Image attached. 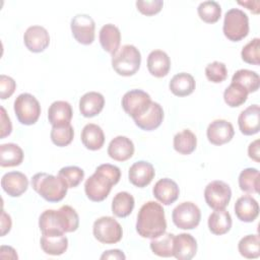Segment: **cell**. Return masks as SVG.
Here are the masks:
<instances>
[{"instance_id": "17", "label": "cell", "mask_w": 260, "mask_h": 260, "mask_svg": "<svg viewBox=\"0 0 260 260\" xmlns=\"http://www.w3.org/2000/svg\"><path fill=\"white\" fill-rule=\"evenodd\" d=\"M260 109L258 105H251L241 112L238 118L240 131L244 135H254L259 132Z\"/></svg>"}, {"instance_id": "37", "label": "cell", "mask_w": 260, "mask_h": 260, "mask_svg": "<svg viewBox=\"0 0 260 260\" xmlns=\"http://www.w3.org/2000/svg\"><path fill=\"white\" fill-rule=\"evenodd\" d=\"M240 254L247 259H256L260 256V238L259 235H247L243 237L239 244Z\"/></svg>"}, {"instance_id": "47", "label": "cell", "mask_w": 260, "mask_h": 260, "mask_svg": "<svg viewBox=\"0 0 260 260\" xmlns=\"http://www.w3.org/2000/svg\"><path fill=\"white\" fill-rule=\"evenodd\" d=\"M12 131V124L10 118L8 117L5 109L1 107V138H5L10 135Z\"/></svg>"}, {"instance_id": "33", "label": "cell", "mask_w": 260, "mask_h": 260, "mask_svg": "<svg viewBox=\"0 0 260 260\" xmlns=\"http://www.w3.org/2000/svg\"><path fill=\"white\" fill-rule=\"evenodd\" d=\"M135 205L134 197L126 192L122 191L115 195L112 201V212L117 217H126L130 215Z\"/></svg>"}, {"instance_id": "14", "label": "cell", "mask_w": 260, "mask_h": 260, "mask_svg": "<svg viewBox=\"0 0 260 260\" xmlns=\"http://www.w3.org/2000/svg\"><path fill=\"white\" fill-rule=\"evenodd\" d=\"M155 175L153 166L145 160H139L134 162L128 173L129 181L132 185L138 188H144L151 183Z\"/></svg>"}, {"instance_id": "5", "label": "cell", "mask_w": 260, "mask_h": 260, "mask_svg": "<svg viewBox=\"0 0 260 260\" xmlns=\"http://www.w3.org/2000/svg\"><path fill=\"white\" fill-rule=\"evenodd\" d=\"M223 35L232 42H239L249 34V17L239 8H232L224 14Z\"/></svg>"}, {"instance_id": "18", "label": "cell", "mask_w": 260, "mask_h": 260, "mask_svg": "<svg viewBox=\"0 0 260 260\" xmlns=\"http://www.w3.org/2000/svg\"><path fill=\"white\" fill-rule=\"evenodd\" d=\"M134 149V144L130 138L119 135L109 143L108 154L114 160L125 161L132 157Z\"/></svg>"}, {"instance_id": "32", "label": "cell", "mask_w": 260, "mask_h": 260, "mask_svg": "<svg viewBox=\"0 0 260 260\" xmlns=\"http://www.w3.org/2000/svg\"><path fill=\"white\" fill-rule=\"evenodd\" d=\"M174 149L184 155L192 153L196 149L197 138L196 135L189 129H184L183 131L177 133L174 136L173 141Z\"/></svg>"}, {"instance_id": "45", "label": "cell", "mask_w": 260, "mask_h": 260, "mask_svg": "<svg viewBox=\"0 0 260 260\" xmlns=\"http://www.w3.org/2000/svg\"><path fill=\"white\" fill-rule=\"evenodd\" d=\"M164 6L161 0H151V1H136L137 9L146 16H151L158 13Z\"/></svg>"}, {"instance_id": "44", "label": "cell", "mask_w": 260, "mask_h": 260, "mask_svg": "<svg viewBox=\"0 0 260 260\" xmlns=\"http://www.w3.org/2000/svg\"><path fill=\"white\" fill-rule=\"evenodd\" d=\"M205 75L207 79L213 83H220L228 77V69L224 63L213 61L205 67Z\"/></svg>"}, {"instance_id": "22", "label": "cell", "mask_w": 260, "mask_h": 260, "mask_svg": "<svg viewBox=\"0 0 260 260\" xmlns=\"http://www.w3.org/2000/svg\"><path fill=\"white\" fill-rule=\"evenodd\" d=\"M235 213L241 221L252 222L259 214L258 202L250 195H243L235 203Z\"/></svg>"}, {"instance_id": "19", "label": "cell", "mask_w": 260, "mask_h": 260, "mask_svg": "<svg viewBox=\"0 0 260 260\" xmlns=\"http://www.w3.org/2000/svg\"><path fill=\"white\" fill-rule=\"evenodd\" d=\"M197 252V242L195 238L187 233L175 236L174 257L179 260H190Z\"/></svg>"}, {"instance_id": "26", "label": "cell", "mask_w": 260, "mask_h": 260, "mask_svg": "<svg viewBox=\"0 0 260 260\" xmlns=\"http://www.w3.org/2000/svg\"><path fill=\"white\" fill-rule=\"evenodd\" d=\"M99 39H100L102 48L106 52L113 55L117 52V50L120 47V43H121L120 29L112 23H107L102 26L100 30Z\"/></svg>"}, {"instance_id": "3", "label": "cell", "mask_w": 260, "mask_h": 260, "mask_svg": "<svg viewBox=\"0 0 260 260\" xmlns=\"http://www.w3.org/2000/svg\"><path fill=\"white\" fill-rule=\"evenodd\" d=\"M32 189L48 202H59L67 194L68 186L59 177L47 173H38L31 179Z\"/></svg>"}, {"instance_id": "21", "label": "cell", "mask_w": 260, "mask_h": 260, "mask_svg": "<svg viewBox=\"0 0 260 260\" xmlns=\"http://www.w3.org/2000/svg\"><path fill=\"white\" fill-rule=\"evenodd\" d=\"M73 111L68 102L56 101L48 110V120L52 126H65L70 124Z\"/></svg>"}, {"instance_id": "27", "label": "cell", "mask_w": 260, "mask_h": 260, "mask_svg": "<svg viewBox=\"0 0 260 260\" xmlns=\"http://www.w3.org/2000/svg\"><path fill=\"white\" fill-rule=\"evenodd\" d=\"M80 137L82 144L89 150H99L105 143L103 129L93 123H88L83 127Z\"/></svg>"}, {"instance_id": "29", "label": "cell", "mask_w": 260, "mask_h": 260, "mask_svg": "<svg viewBox=\"0 0 260 260\" xmlns=\"http://www.w3.org/2000/svg\"><path fill=\"white\" fill-rule=\"evenodd\" d=\"M208 229L216 236H221L230 232L232 228V217L229 211L225 209L214 210L208 216Z\"/></svg>"}, {"instance_id": "46", "label": "cell", "mask_w": 260, "mask_h": 260, "mask_svg": "<svg viewBox=\"0 0 260 260\" xmlns=\"http://www.w3.org/2000/svg\"><path fill=\"white\" fill-rule=\"evenodd\" d=\"M16 88V82L10 76L1 74L0 76V96L2 100L10 98Z\"/></svg>"}, {"instance_id": "13", "label": "cell", "mask_w": 260, "mask_h": 260, "mask_svg": "<svg viewBox=\"0 0 260 260\" xmlns=\"http://www.w3.org/2000/svg\"><path fill=\"white\" fill-rule=\"evenodd\" d=\"M23 42L28 51L32 53H41L50 45V36L44 26L31 25L25 30Z\"/></svg>"}, {"instance_id": "7", "label": "cell", "mask_w": 260, "mask_h": 260, "mask_svg": "<svg viewBox=\"0 0 260 260\" xmlns=\"http://www.w3.org/2000/svg\"><path fill=\"white\" fill-rule=\"evenodd\" d=\"M92 234L102 244H116L123 237L121 224L112 216H102L93 222Z\"/></svg>"}, {"instance_id": "30", "label": "cell", "mask_w": 260, "mask_h": 260, "mask_svg": "<svg viewBox=\"0 0 260 260\" xmlns=\"http://www.w3.org/2000/svg\"><path fill=\"white\" fill-rule=\"evenodd\" d=\"M58 223L63 233L75 232L79 226V216L75 209L69 205H63L56 210Z\"/></svg>"}, {"instance_id": "39", "label": "cell", "mask_w": 260, "mask_h": 260, "mask_svg": "<svg viewBox=\"0 0 260 260\" xmlns=\"http://www.w3.org/2000/svg\"><path fill=\"white\" fill-rule=\"evenodd\" d=\"M198 15L206 23H215L221 16V7L216 1H203L198 5Z\"/></svg>"}, {"instance_id": "25", "label": "cell", "mask_w": 260, "mask_h": 260, "mask_svg": "<svg viewBox=\"0 0 260 260\" xmlns=\"http://www.w3.org/2000/svg\"><path fill=\"white\" fill-rule=\"evenodd\" d=\"M42 250L53 256H59L66 252L68 248V239L64 234L43 235L40 240Z\"/></svg>"}, {"instance_id": "50", "label": "cell", "mask_w": 260, "mask_h": 260, "mask_svg": "<svg viewBox=\"0 0 260 260\" xmlns=\"http://www.w3.org/2000/svg\"><path fill=\"white\" fill-rule=\"evenodd\" d=\"M125 258H126V256L119 249H113V250L105 251L102 254V256H101V259H119V260H124Z\"/></svg>"}, {"instance_id": "36", "label": "cell", "mask_w": 260, "mask_h": 260, "mask_svg": "<svg viewBox=\"0 0 260 260\" xmlns=\"http://www.w3.org/2000/svg\"><path fill=\"white\" fill-rule=\"evenodd\" d=\"M259 171L255 168L244 169L239 176V187L246 193L259 192Z\"/></svg>"}, {"instance_id": "43", "label": "cell", "mask_w": 260, "mask_h": 260, "mask_svg": "<svg viewBox=\"0 0 260 260\" xmlns=\"http://www.w3.org/2000/svg\"><path fill=\"white\" fill-rule=\"evenodd\" d=\"M241 57L244 62L252 65L260 64V39L254 38L248 44H246L242 51Z\"/></svg>"}, {"instance_id": "31", "label": "cell", "mask_w": 260, "mask_h": 260, "mask_svg": "<svg viewBox=\"0 0 260 260\" xmlns=\"http://www.w3.org/2000/svg\"><path fill=\"white\" fill-rule=\"evenodd\" d=\"M23 160V151L15 143L0 145V166L3 168L19 166Z\"/></svg>"}, {"instance_id": "51", "label": "cell", "mask_w": 260, "mask_h": 260, "mask_svg": "<svg viewBox=\"0 0 260 260\" xmlns=\"http://www.w3.org/2000/svg\"><path fill=\"white\" fill-rule=\"evenodd\" d=\"M0 257L2 259H17L18 256L16 251L10 246H1L0 249Z\"/></svg>"}, {"instance_id": "41", "label": "cell", "mask_w": 260, "mask_h": 260, "mask_svg": "<svg viewBox=\"0 0 260 260\" xmlns=\"http://www.w3.org/2000/svg\"><path fill=\"white\" fill-rule=\"evenodd\" d=\"M52 142L60 147H64L69 145L74 137V129L71 124L65 126H53L51 133Z\"/></svg>"}, {"instance_id": "42", "label": "cell", "mask_w": 260, "mask_h": 260, "mask_svg": "<svg viewBox=\"0 0 260 260\" xmlns=\"http://www.w3.org/2000/svg\"><path fill=\"white\" fill-rule=\"evenodd\" d=\"M58 176L66 183L68 188L77 187L84 178V171L76 166H68L62 168Z\"/></svg>"}, {"instance_id": "52", "label": "cell", "mask_w": 260, "mask_h": 260, "mask_svg": "<svg viewBox=\"0 0 260 260\" xmlns=\"http://www.w3.org/2000/svg\"><path fill=\"white\" fill-rule=\"evenodd\" d=\"M240 5H243V6H246L249 10H251V11H253L254 13H258L259 12V8H256V7H254V5L255 6H257V5H259V1H246V2H238Z\"/></svg>"}, {"instance_id": "28", "label": "cell", "mask_w": 260, "mask_h": 260, "mask_svg": "<svg viewBox=\"0 0 260 260\" xmlns=\"http://www.w3.org/2000/svg\"><path fill=\"white\" fill-rule=\"evenodd\" d=\"M196 86L194 77L186 72H181L173 76L169 83L170 90L177 96H187L191 94Z\"/></svg>"}, {"instance_id": "6", "label": "cell", "mask_w": 260, "mask_h": 260, "mask_svg": "<svg viewBox=\"0 0 260 260\" xmlns=\"http://www.w3.org/2000/svg\"><path fill=\"white\" fill-rule=\"evenodd\" d=\"M14 113L19 123L22 125L35 124L41 115L39 101L30 93H20L14 101Z\"/></svg>"}, {"instance_id": "16", "label": "cell", "mask_w": 260, "mask_h": 260, "mask_svg": "<svg viewBox=\"0 0 260 260\" xmlns=\"http://www.w3.org/2000/svg\"><path fill=\"white\" fill-rule=\"evenodd\" d=\"M152 193L157 201L164 205H170L178 199L180 189L177 183L172 179L162 178L154 184Z\"/></svg>"}, {"instance_id": "48", "label": "cell", "mask_w": 260, "mask_h": 260, "mask_svg": "<svg viewBox=\"0 0 260 260\" xmlns=\"http://www.w3.org/2000/svg\"><path fill=\"white\" fill-rule=\"evenodd\" d=\"M248 155L250 158H252L253 160H255L256 162L260 161L259 158V139L254 140L253 142H251L248 146Z\"/></svg>"}, {"instance_id": "12", "label": "cell", "mask_w": 260, "mask_h": 260, "mask_svg": "<svg viewBox=\"0 0 260 260\" xmlns=\"http://www.w3.org/2000/svg\"><path fill=\"white\" fill-rule=\"evenodd\" d=\"M235 135V130L226 120L216 119L212 121L206 130V136L208 141L213 145H222L230 142Z\"/></svg>"}, {"instance_id": "2", "label": "cell", "mask_w": 260, "mask_h": 260, "mask_svg": "<svg viewBox=\"0 0 260 260\" xmlns=\"http://www.w3.org/2000/svg\"><path fill=\"white\" fill-rule=\"evenodd\" d=\"M167 230V221L162 206L155 201L144 203L137 214L136 232L142 238L154 239Z\"/></svg>"}, {"instance_id": "49", "label": "cell", "mask_w": 260, "mask_h": 260, "mask_svg": "<svg viewBox=\"0 0 260 260\" xmlns=\"http://www.w3.org/2000/svg\"><path fill=\"white\" fill-rule=\"evenodd\" d=\"M11 217L9 214H7L4 210H2L1 215V236H5L7 233H9L11 229Z\"/></svg>"}, {"instance_id": "23", "label": "cell", "mask_w": 260, "mask_h": 260, "mask_svg": "<svg viewBox=\"0 0 260 260\" xmlns=\"http://www.w3.org/2000/svg\"><path fill=\"white\" fill-rule=\"evenodd\" d=\"M171 68L169 55L161 50H153L147 57V69L149 73L157 78L168 75Z\"/></svg>"}, {"instance_id": "1", "label": "cell", "mask_w": 260, "mask_h": 260, "mask_svg": "<svg viewBox=\"0 0 260 260\" xmlns=\"http://www.w3.org/2000/svg\"><path fill=\"white\" fill-rule=\"evenodd\" d=\"M121 178V171L111 164L100 165L94 173L85 181L84 191L87 198L93 202L105 200Z\"/></svg>"}, {"instance_id": "20", "label": "cell", "mask_w": 260, "mask_h": 260, "mask_svg": "<svg viewBox=\"0 0 260 260\" xmlns=\"http://www.w3.org/2000/svg\"><path fill=\"white\" fill-rule=\"evenodd\" d=\"M164 120V110L158 103L151 102L148 110L134 119L136 126L145 131H152L160 126Z\"/></svg>"}, {"instance_id": "40", "label": "cell", "mask_w": 260, "mask_h": 260, "mask_svg": "<svg viewBox=\"0 0 260 260\" xmlns=\"http://www.w3.org/2000/svg\"><path fill=\"white\" fill-rule=\"evenodd\" d=\"M39 226L43 235L65 234L58 223L56 210L54 209H47L40 215Z\"/></svg>"}, {"instance_id": "15", "label": "cell", "mask_w": 260, "mask_h": 260, "mask_svg": "<svg viewBox=\"0 0 260 260\" xmlns=\"http://www.w3.org/2000/svg\"><path fill=\"white\" fill-rule=\"evenodd\" d=\"M1 186L9 196L19 197L27 190L28 179L21 172H8L2 177Z\"/></svg>"}, {"instance_id": "8", "label": "cell", "mask_w": 260, "mask_h": 260, "mask_svg": "<svg viewBox=\"0 0 260 260\" xmlns=\"http://www.w3.org/2000/svg\"><path fill=\"white\" fill-rule=\"evenodd\" d=\"M172 219L175 225L181 230H193L200 222L201 211L193 202H182L174 208Z\"/></svg>"}, {"instance_id": "24", "label": "cell", "mask_w": 260, "mask_h": 260, "mask_svg": "<svg viewBox=\"0 0 260 260\" xmlns=\"http://www.w3.org/2000/svg\"><path fill=\"white\" fill-rule=\"evenodd\" d=\"M105 106V98L96 91L84 93L79 100V111L83 117L91 118L99 115Z\"/></svg>"}, {"instance_id": "34", "label": "cell", "mask_w": 260, "mask_h": 260, "mask_svg": "<svg viewBox=\"0 0 260 260\" xmlns=\"http://www.w3.org/2000/svg\"><path fill=\"white\" fill-rule=\"evenodd\" d=\"M174 239L175 235L166 232L159 237L151 239L149 246L152 253L159 257L174 256Z\"/></svg>"}, {"instance_id": "9", "label": "cell", "mask_w": 260, "mask_h": 260, "mask_svg": "<svg viewBox=\"0 0 260 260\" xmlns=\"http://www.w3.org/2000/svg\"><path fill=\"white\" fill-rule=\"evenodd\" d=\"M231 198V187L223 181H212L208 183L204 189L205 202L214 210L224 209L229 205Z\"/></svg>"}, {"instance_id": "38", "label": "cell", "mask_w": 260, "mask_h": 260, "mask_svg": "<svg viewBox=\"0 0 260 260\" xmlns=\"http://www.w3.org/2000/svg\"><path fill=\"white\" fill-rule=\"evenodd\" d=\"M248 94L249 92L242 85L236 82H231L223 92V100L229 107L237 108L247 101Z\"/></svg>"}, {"instance_id": "4", "label": "cell", "mask_w": 260, "mask_h": 260, "mask_svg": "<svg viewBox=\"0 0 260 260\" xmlns=\"http://www.w3.org/2000/svg\"><path fill=\"white\" fill-rule=\"evenodd\" d=\"M141 54L133 45H124L112 55V67L122 76H132L140 68Z\"/></svg>"}, {"instance_id": "10", "label": "cell", "mask_w": 260, "mask_h": 260, "mask_svg": "<svg viewBox=\"0 0 260 260\" xmlns=\"http://www.w3.org/2000/svg\"><path fill=\"white\" fill-rule=\"evenodd\" d=\"M151 102L147 92L141 89H131L123 95L121 104L124 111L134 120L148 110Z\"/></svg>"}, {"instance_id": "35", "label": "cell", "mask_w": 260, "mask_h": 260, "mask_svg": "<svg viewBox=\"0 0 260 260\" xmlns=\"http://www.w3.org/2000/svg\"><path fill=\"white\" fill-rule=\"evenodd\" d=\"M232 82L242 85L250 93L258 90L260 85V77L255 71L249 69H239L234 73Z\"/></svg>"}, {"instance_id": "11", "label": "cell", "mask_w": 260, "mask_h": 260, "mask_svg": "<svg viewBox=\"0 0 260 260\" xmlns=\"http://www.w3.org/2000/svg\"><path fill=\"white\" fill-rule=\"evenodd\" d=\"M73 38L82 45H90L94 41L95 23L88 14H76L70 23Z\"/></svg>"}]
</instances>
